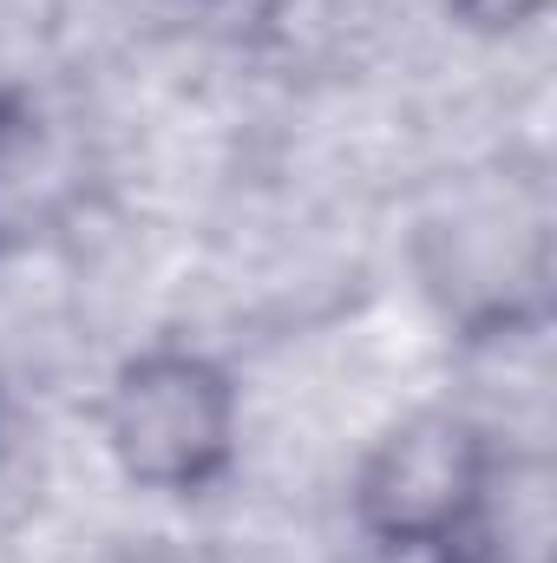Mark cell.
I'll return each instance as SVG.
<instances>
[{
  "mask_svg": "<svg viewBox=\"0 0 557 563\" xmlns=\"http://www.w3.org/2000/svg\"><path fill=\"white\" fill-rule=\"evenodd\" d=\"M499 492V432L472 407L433 400L368 439L348 478V525L381 563H466L492 531Z\"/></svg>",
  "mask_w": 557,
  "mask_h": 563,
  "instance_id": "1",
  "label": "cell"
},
{
  "mask_svg": "<svg viewBox=\"0 0 557 563\" xmlns=\"http://www.w3.org/2000/svg\"><path fill=\"white\" fill-rule=\"evenodd\" d=\"M26 144H33V112L13 92H0V217H7V184H13Z\"/></svg>",
  "mask_w": 557,
  "mask_h": 563,
  "instance_id": "4",
  "label": "cell"
},
{
  "mask_svg": "<svg viewBox=\"0 0 557 563\" xmlns=\"http://www.w3.org/2000/svg\"><path fill=\"white\" fill-rule=\"evenodd\" d=\"M557 0H439V13L466 33V40H485V46H505V40H532L545 33Z\"/></svg>",
  "mask_w": 557,
  "mask_h": 563,
  "instance_id": "3",
  "label": "cell"
},
{
  "mask_svg": "<svg viewBox=\"0 0 557 563\" xmlns=\"http://www.w3.org/2000/svg\"><path fill=\"white\" fill-rule=\"evenodd\" d=\"M99 445L112 472L157 505H204L243 465V380L184 334L132 347L99 394Z\"/></svg>",
  "mask_w": 557,
  "mask_h": 563,
  "instance_id": "2",
  "label": "cell"
}]
</instances>
